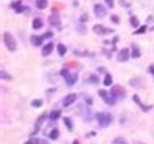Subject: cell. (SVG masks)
<instances>
[{"label":"cell","mask_w":154,"mask_h":144,"mask_svg":"<svg viewBox=\"0 0 154 144\" xmlns=\"http://www.w3.org/2000/svg\"><path fill=\"white\" fill-rule=\"evenodd\" d=\"M96 122H97L99 128H107V126L114 122V118H112V115L109 112H99L96 115Z\"/></svg>","instance_id":"6da1fadb"},{"label":"cell","mask_w":154,"mask_h":144,"mask_svg":"<svg viewBox=\"0 0 154 144\" xmlns=\"http://www.w3.org/2000/svg\"><path fill=\"white\" fill-rule=\"evenodd\" d=\"M3 44H5V47L8 49L10 52H16V49H18V42H16L15 36L11 34V32H3Z\"/></svg>","instance_id":"7a4b0ae2"},{"label":"cell","mask_w":154,"mask_h":144,"mask_svg":"<svg viewBox=\"0 0 154 144\" xmlns=\"http://www.w3.org/2000/svg\"><path fill=\"white\" fill-rule=\"evenodd\" d=\"M60 75L63 76V80H65L66 86H73V84H76V83H78V75H76V73L68 71L66 68L60 70Z\"/></svg>","instance_id":"3957f363"},{"label":"cell","mask_w":154,"mask_h":144,"mask_svg":"<svg viewBox=\"0 0 154 144\" xmlns=\"http://www.w3.org/2000/svg\"><path fill=\"white\" fill-rule=\"evenodd\" d=\"M109 92H110V96H114L117 99H123L125 96H127V91H125L120 84H112V88H110Z\"/></svg>","instance_id":"277c9868"},{"label":"cell","mask_w":154,"mask_h":144,"mask_svg":"<svg viewBox=\"0 0 154 144\" xmlns=\"http://www.w3.org/2000/svg\"><path fill=\"white\" fill-rule=\"evenodd\" d=\"M47 21L51 26L54 28H60L62 26V20H60V13H57V11H54V13L49 15V18H47Z\"/></svg>","instance_id":"5b68a950"},{"label":"cell","mask_w":154,"mask_h":144,"mask_svg":"<svg viewBox=\"0 0 154 144\" xmlns=\"http://www.w3.org/2000/svg\"><path fill=\"white\" fill-rule=\"evenodd\" d=\"M47 117H49L47 113H42V115H39V117H37V120H36V123H34V130H32L31 136H34V134H37V133H39L41 126L44 125V122L47 120Z\"/></svg>","instance_id":"8992f818"},{"label":"cell","mask_w":154,"mask_h":144,"mask_svg":"<svg viewBox=\"0 0 154 144\" xmlns=\"http://www.w3.org/2000/svg\"><path fill=\"white\" fill-rule=\"evenodd\" d=\"M93 31L96 32V34H99V36H107V34H112V32H114V29L106 28V26H102V24H94Z\"/></svg>","instance_id":"52a82bcc"},{"label":"cell","mask_w":154,"mask_h":144,"mask_svg":"<svg viewBox=\"0 0 154 144\" xmlns=\"http://www.w3.org/2000/svg\"><path fill=\"white\" fill-rule=\"evenodd\" d=\"M130 57H131V50H130V49H120L119 53H117V60L120 62V63H125Z\"/></svg>","instance_id":"ba28073f"},{"label":"cell","mask_w":154,"mask_h":144,"mask_svg":"<svg viewBox=\"0 0 154 144\" xmlns=\"http://www.w3.org/2000/svg\"><path fill=\"white\" fill-rule=\"evenodd\" d=\"M76 99H78L76 94L70 92V94H66V96L62 99V104H63V107H70V105H73L75 102H76Z\"/></svg>","instance_id":"9c48e42d"},{"label":"cell","mask_w":154,"mask_h":144,"mask_svg":"<svg viewBox=\"0 0 154 144\" xmlns=\"http://www.w3.org/2000/svg\"><path fill=\"white\" fill-rule=\"evenodd\" d=\"M94 15L97 16V18H104V16L107 15L106 7L101 5V3H96V5H94Z\"/></svg>","instance_id":"30bf717a"},{"label":"cell","mask_w":154,"mask_h":144,"mask_svg":"<svg viewBox=\"0 0 154 144\" xmlns=\"http://www.w3.org/2000/svg\"><path fill=\"white\" fill-rule=\"evenodd\" d=\"M133 102H135L138 107H141V110H143V112H149V110H151V105H144L143 102H141V99H140L138 94H135V96H133Z\"/></svg>","instance_id":"8fae6325"},{"label":"cell","mask_w":154,"mask_h":144,"mask_svg":"<svg viewBox=\"0 0 154 144\" xmlns=\"http://www.w3.org/2000/svg\"><path fill=\"white\" fill-rule=\"evenodd\" d=\"M52 50H54V44L52 42H47L45 46H42V57H47V55H51L52 53Z\"/></svg>","instance_id":"7c38bea8"},{"label":"cell","mask_w":154,"mask_h":144,"mask_svg":"<svg viewBox=\"0 0 154 144\" xmlns=\"http://www.w3.org/2000/svg\"><path fill=\"white\" fill-rule=\"evenodd\" d=\"M42 42H44V38H42V36H31V44H32L34 47L42 46Z\"/></svg>","instance_id":"4fadbf2b"},{"label":"cell","mask_w":154,"mask_h":144,"mask_svg":"<svg viewBox=\"0 0 154 144\" xmlns=\"http://www.w3.org/2000/svg\"><path fill=\"white\" fill-rule=\"evenodd\" d=\"M130 50H131V58H140V57H141V50H140L138 46H135V44H133Z\"/></svg>","instance_id":"5bb4252c"},{"label":"cell","mask_w":154,"mask_h":144,"mask_svg":"<svg viewBox=\"0 0 154 144\" xmlns=\"http://www.w3.org/2000/svg\"><path fill=\"white\" fill-rule=\"evenodd\" d=\"M34 5H36L37 10H44V8H47V5H49V0H36Z\"/></svg>","instance_id":"9a60e30c"},{"label":"cell","mask_w":154,"mask_h":144,"mask_svg":"<svg viewBox=\"0 0 154 144\" xmlns=\"http://www.w3.org/2000/svg\"><path fill=\"white\" fill-rule=\"evenodd\" d=\"M60 117H62V110H59V109L52 110V112L49 113V118H51V120H59Z\"/></svg>","instance_id":"2e32d148"},{"label":"cell","mask_w":154,"mask_h":144,"mask_svg":"<svg viewBox=\"0 0 154 144\" xmlns=\"http://www.w3.org/2000/svg\"><path fill=\"white\" fill-rule=\"evenodd\" d=\"M44 26V21L41 18H34L32 20V29H41Z\"/></svg>","instance_id":"e0dca14e"},{"label":"cell","mask_w":154,"mask_h":144,"mask_svg":"<svg viewBox=\"0 0 154 144\" xmlns=\"http://www.w3.org/2000/svg\"><path fill=\"white\" fill-rule=\"evenodd\" d=\"M117 100H119V99L114 97V96H110V94H109L106 99H104V102H106L107 105H115V104H117Z\"/></svg>","instance_id":"ac0fdd59"},{"label":"cell","mask_w":154,"mask_h":144,"mask_svg":"<svg viewBox=\"0 0 154 144\" xmlns=\"http://www.w3.org/2000/svg\"><path fill=\"white\" fill-rule=\"evenodd\" d=\"M86 83L97 84V83H99V76H97V75H88V78H86Z\"/></svg>","instance_id":"d6986e66"},{"label":"cell","mask_w":154,"mask_h":144,"mask_svg":"<svg viewBox=\"0 0 154 144\" xmlns=\"http://www.w3.org/2000/svg\"><path fill=\"white\" fill-rule=\"evenodd\" d=\"M59 136H60V131L57 130V128H54L51 133H49V139H52V141H55V139H59Z\"/></svg>","instance_id":"ffe728a7"},{"label":"cell","mask_w":154,"mask_h":144,"mask_svg":"<svg viewBox=\"0 0 154 144\" xmlns=\"http://www.w3.org/2000/svg\"><path fill=\"white\" fill-rule=\"evenodd\" d=\"M112 81H114V78H112V75H109V73H106V76H104V80H102L104 86H112Z\"/></svg>","instance_id":"44dd1931"},{"label":"cell","mask_w":154,"mask_h":144,"mask_svg":"<svg viewBox=\"0 0 154 144\" xmlns=\"http://www.w3.org/2000/svg\"><path fill=\"white\" fill-rule=\"evenodd\" d=\"M57 53H59L60 57H63L65 53H66V47H65V44H59L57 46Z\"/></svg>","instance_id":"7402d4cb"},{"label":"cell","mask_w":154,"mask_h":144,"mask_svg":"<svg viewBox=\"0 0 154 144\" xmlns=\"http://www.w3.org/2000/svg\"><path fill=\"white\" fill-rule=\"evenodd\" d=\"M63 123H65L66 128H68V131H73V122L70 120L68 117H63Z\"/></svg>","instance_id":"603a6c76"},{"label":"cell","mask_w":154,"mask_h":144,"mask_svg":"<svg viewBox=\"0 0 154 144\" xmlns=\"http://www.w3.org/2000/svg\"><path fill=\"white\" fill-rule=\"evenodd\" d=\"M130 84L135 86V88H136V86H138V88H143V86H144L143 81H141V80H135V78H133V80H130Z\"/></svg>","instance_id":"cb8c5ba5"},{"label":"cell","mask_w":154,"mask_h":144,"mask_svg":"<svg viewBox=\"0 0 154 144\" xmlns=\"http://www.w3.org/2000/svg\"><path fill=\"white\" fill-rule=\"evenodd\" d=\"M146 31H148V26H140V28H136V29L133 31V34H144Z\"/></svg>","instance_id":"d4e9b609"},{"label":"cell","mask_w":154,"mask_h":144,"mask_svg":"<svg viewBox=\"0 0 154 144\" xmlns=\"http://www.w3.org/2000/svg\"><path fill=\"white\" fill-rule=\"evenodd\" d=\"M130 24H131V26H133V28H135V29H136V28L140 26V20L136 18V16H131V18H130Z\"/></svg>","instance_id":"484cf974"},{"label":"cell","mask_w":154,"mask_h":144,"mask_svg":"<svg viewBox=\"0 0 154 144\" xmlns=\"http://www.w3.org/2000/svg\"><path fill=\"white\" fill-rule=\"evenodd\" d=\"M42 104H44V102H42V99H34V100L31 102V105H32V107H36V109L42 107Z\"/></svg>","instance_id":"4316f807"},{"label":"cell","mask_w":154,"mask_h":144,"mask_svg":"<svg viewBox=\"0 0 154 144\" xmlns=\"http://www.w3.org/2000/svg\"><path fill=\"white\" fill-rule=\"evenodd\" d=\"M112 144H128V142L125 138H115L114 141H112Z\"/></svg>","instance_id":"83f0119b"},{"label":"cell","mask_w":154,"mask_h":144,"mask_svg":"<svg viewBox=\"0 0 154 144\" xmlns=\"http://www.w3.org/2000/svg\"><path fill=\"white\" fill-rule=\"evenodd\" d=\"M10 7L13 8V10H18L20 7H23V3H21V0H16V2H13V3H11V5H10Z\"/></svg>","instance_id":"f1b7e54d"},{"label":"cell","mask_w":154,"mask_h":144,"mask_svg":"<svg viewBox=\"0 0 154 144\" xmlns=\"http://www.w3.org/2000/svg\"><path fill=\"white\" fill-rule=\"evenodd\" d=\"M97 94H99V97H102V99H106L107 96H109V94L110 92H107L106 91V89H99V91H97Z\"/></svg>","instance_id":"f546056e"},{"label":"cell","mask_w":154,"mask_h":144,"mask_svg":"<svg viewBox=\"0 0 154 144\" xmlns=\"http://www.w3.org/2000/svg\"><path fill=\"white\" fill-rule=\"evenodd\" d=\"M24 144H41V139H36V138H29V139H28V141L24 142Z\"/></svg>","instance_id":"4dcf8cb0"},{"label":"cell","mask_w":154,"mask_h":144,"mask_svg":"<svg viewBox=\"0 0 154 144\" xmlns=\"http://www.w3.org/2000/svg\"><path fill=\"white\" fill-rule=\"evenodd\" d=\"M0 76H2V80H11V76L8 75L5 70H2V71H0Z\"/></svg>","instance_id":"1f68e13d"},{"label":"cell","mask_w":154,"mask_h":144,"mask_svg":"<svg viewBox=\"0 0 154 144\" xmlns=\"http://www.w3.org/2000/svg\"><path fill=\"white\" fill-rule=\"evenodd\" d=\"M52 36H54V32H52V31H47V32H44V34H42V38H44V40H45V39H51Z\"/></svg>","instance_id":"d6a6232c"},{"label":"cell","mask_w":154,"mask_h":144,"mask_svg":"<svg viewBox=\"0 0 154 144\" xmlns=\"http://www.w3.org/2000/svg\"><path fill=\"white\" fill-rule=\"evenodd\" d=\"M85 105H88V107H89V105H93V99H91L89 96H88V97H85Z\"/></svg>","instance_id":"836d02e7"},{"label":"cell","mask_w":154,"mask_h":144,"mask_svg":"<svg viewBox=\"0 0 154 144\" xmlns=\"http://www.w3.org/2000/svg\"><path fill=\"white\" fill-rule=\"evenodd\" d=\"M28 10H29V8H28V7H24V5H23V7H20V8H18V10H15V11H16V13H23V11H28Z\"/></svg>","instance_id":"e575fe53"},{"label":"cell","mask_w":154,"mask_h":144,"mask_svg":"<svg viewBox=\"0 0 154 144\" xmlns=\"http://www.w3.org/2000/svg\"><path fill=\"white\" fill-rule=\"evenodd\" d=\"M110 20H112V21H114L115 24H119V23H120V18H119L117 15H112V16H110Z\"/></svg>","instance_id":"d590c367"},{"label":"cell","mask_w":154,"mask_h":144,"mask_svg":"<svg viewBox=\"0 0 154 144\" xmlns=\"http://www.w3.org/2000/svg\"><path fill=\"white\" fill-rule=\"evenodd\" d=\"M88 20H89V16H88V15H86V13H85V15H81V18H80V21H81V23H86V21H88Z\"/></svg>","instance_id":"8d00e7d4"},{"label":"cell","mask_w":154,"mask_h":144,"mask_svg":"<svg viewBox=\"0 0 154 144\" xmlns=\"http://www.w3.org/2000/svg\"><path fill=\"white\" fill-rule=\"evenodd\" d=\"M75 55H78V57H83V55H88V52H81V50H76V52H75Z\"/></svg>","instance_id":"74e56055"},{"label":"cell","mask_w":154,"mask_h":144,"mask_svg":"<svg viewBox=\"0 0 154 144\" xmlns=\"http://www.w3.org/2000/svg\"><path fill=\"white\" fill-rule=\"evenodd\" d=\"M104 2H106V5H107V7H110V8L114 7V0H104Z\"/></svg>","instance_id":"f35d334b"},{"label":"cell","mask_w":154,"mask_h":144,"mask_svg":"<svg viewBox=\"0 0 154 144\" xmlns=\"http://www.w3.org/2000/svg\"><path fill=\"white\" fill-rule=\"evenodd\" d=\"M148 71H149V73H151V75L154 76V65H151V67L148 68Z\"/></svg>","instance_id":"ab89813d"},{"label":"cell","mask_w":154,"mask_h":144,"mask_svg":"<svg viewBox=\"0 0 154 144\" xmlns=\"http://www.w3.org/2000/svg\"><path fill=\"white\" fill-rule=\"evenodd\" d=\"M120 5H122V7H127V2H125V0H120Z\"/></svg>","instance_id":"60d3db41"},{"label":"cell","mask_w":154,"mask_h":144,"mask_svg":"<svg viewBox=\"0 0 154 144\" xmlns=\"http://www.w3.org/2000/svg\"><path fill=\"white\" fill-rule=\"evenodd\" d=\"M73 144H80V141H78V139H75V141H73Z\"/></svg>","instance_id":"b9f144b4"},{"label":"cell","mask_w":154,"mask_h":144,"mask_svg":"<svg viewBox=\"0 0 154 144\" xmlns=\"http://www.w3.org/2000/svg\"><path fill=\"white\" fill-rule=\"evenodd\" d=\"M151 31H154V26H152V28H151Z\"/></svg>","instance_id":"7bdbcfd3"}]
</instances>
